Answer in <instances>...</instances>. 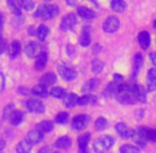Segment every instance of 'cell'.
Listing matches in <instances>:
<instances>
[{
    "label": "cell",
    "instance_id": "1",
    "mask_svg": "<svg viewBox=\"0 0 156 153\" xmlns=\"http://www.w3.org/2000/svg\"><path fill=\"white\" fill-rule=\"evenodd\" d=\"M59 13V8L56 5H48V3H43L39 5L34 13V17L44 18V19H51L56 17Z\"/></svg>",
    "mask_w": 156,
    "mask_h": 153
},
{
    "label": "cell",
    "instance_id": "2",
    "mask_svg": "<svg viewBox=\"0 0 156 153\" xmlns=\"http://www.w3.org/2000/svg\"><path fill=\"white\" fill-rule=\"evenodd\" d=\"M115 144V138L110 135H105L98 138L93 144V149L96 153H106Z\"/></svg>",
    "mask_w": 156,
    "mask_h": 153
},
{
    "label": "cell",
    "instance_id": "3",
    "mask_svg": "<svg viewBox=\"0 0 156 153\" xmlns=\"http://www.w3.org/2000/svg\"><path fill=\"white\" fill-rule=\"evenodd\" d=\"M59 75L62 77V79H64L65 81H73L74 79L77 77V72L73 67L69 66L66 64H62L59 66L58 68Z\"/></svg>",
    "mask_w": 156,
    "mask_h": 153
},
{
    "label": "cell",
    "instance_id": "4",
    "mask_svg": "<svg viewBox=\"0 0 156 153\" xmlns=\"http://www.w3.org/2000/svg\"><path fill=\"white\" fill-rule=\"evenodd\" d=\"M120 20L115 16H109L103 24V30L107 33H113L119 29Z\"/></svg>",
    "mask_w": 156,
    "mask_h": 153
},
{
    "label": "cell",
    "instance_id": "5",
    "mask_svg": "<svg viewBox=\"0 0 156 153\" xmlns=\"http://www.w3.org/2000/svg\"><path fill=\"white\" fill-rule=\"evenodd\" d=\"M88 123H89V117L87 115H78L74 117L72 121V127L76 131H81L87 128Z\"/></svg>",
    "mask_w": 156,
    "mask_h": 153
},
{
    "label": "cell",
    "instance_id": "6",
    "mask_svg": "<svg viewBox=\"0 0 156 153\" xmlns=\"http://www.w3.org/2000/svg\"><path fill=\"white\" fill-rule=\"evenodd\" d=\"M76 17L73 13H69V14H66L64 17L62 18L60 22V29L63 31H69L75 27L76 25Z\"/></svg>",
    "mask_w": 156,
    "mask_h": 153
},
{
    "label": "cell",
    "instance_id": "7",
    "mask_svg": "<svg viewBox=\"0 0 156 153\" xmlns=\"http://www.w3.org/2000/svg\"><path fill=\"white\" fill-rule=\"evenodd\" d=\"M26 106H27V108L32 113L41 114V113L45 112V105L42 103L41 100L29 99L28 101H26Z\"/></svg>",
    "mask_w": 156,
    "mask_h": 153
},
{
    "label": "cell",
    "instance_id": "8",
    "mask_svg": "<svg viewBox=\"0 0 156 153\" xmlns=\"http://www.w3.org/2000/svg\"><path fill=\"white\" fill-rule=\"evenodd\" d=\"M43 139H44V134L37 129L29 132V133L27 134L26 138H25V140H26L28 144H30L31 146L35 144H39V142H41Z\"/></svg>",
    "mask_w": 156,
    "mask_h": 153
},
{
    "label": "cell",
    "instance_id": "9",
    "mask_svg": "<svg viewBox=\"0 0 156 153\" xmlns=\"http://www.w3.org/2000/svg\"><path fill=\"white\" fill-rule=\"evenodd\" d=\"M115 131L119 134L120 137H122V138H129V137H132L133 134H134V130L129 129L124 122L118 123V125H115Z\"/></svg>",
    "mask_w": 156,
    "mask_h": 153
},
{
    "label": "cell",
    "instance_id": "10",
    "mask_svg": "<svg viewBox=\"0 0 156 153\" xmlns=\"http://www.w3.org/2000/svg\"><path fill=\"white\" fill-rule=\"evenodd\" d=\"M133 93H134V96L136 98L137 102H147V91H144L141 85L139 84H134L133 85Z\"/></svg>",
    "mask_w": 156,
    "mask_h": 153
},
{
    "label": "cell",
    "instance_id": "11",
    "mask_svg": "<svg viewBox=\"0 0 156 153\" xmlns=\"http://www.w3.org/2000/svg\"><path fill=\"white\" fill-rule=\"evenodd\" d=\"M90 138H91L90 133L83 134L78 137L77 142L78 147H79V153H88V144L90 141Z\"/></svg>",
    "mask_w": 156,
    "mask_h": 153
},
{
    "label": "cell",
    "instance_id": "12",
    "mask_svg": "<svg viewBox=\"0 0 156 153\" xmlns=\"http://www.w3.org/2000/svg\"><path fill=\"white\" fill-rule=\"evenodd\" d=\"M147 87L149 91H156V69L151 68L147 72Z\"/></svg>",
    "mask_w": 156,
    "mask_h": 153
},
{
    "label": "cell",
    "instance_id": "13",
    "mask_svg": "<svg viewBox=\"0 0 156 153\" xmlns=\"http://www.w3.org/2000/svg\"><path fill=\"white\" fill-rule=\"evenodd\" d=\"M138 43L142 49H147L151 45V36L147 31H142L138 34Z\"/></svg>",
    "mask_w": 156,
    "mask_h": 153
},
{
    "label": "cell",
    "instance_id": "14",
    "mask_svg": "<svg viewBox=\"0 0 156 153\" xmlns=\"http://www.w3.org/2000/svg\"><path fill=\"white\" fill-rule=\"evenodd\" d=\"M77 14L80 16L81 18L87 19V20L93 19V18L96 16L95 12L92 11V10L89 9V8H86V7H78L77 8Z\"/></svg>",
    "mask_w": 156,
    "mask_h": 153
},
{
    "label": "cell",
    "instance_id": "15",
    "mask_svg": "<svg viewBox=\"0 0 156 153\" xmlns=\"http://www.w3.org/2000/svg\"><path fill=\"white\" fill-rule=\"evenodd\" d=\"M47 61H48L47 53H46L45 51H42L41 53H39L37 56V60H35V64H34L35 68H37V70H42V69L46 66V64H47Z\"/></svg>",
    "mask_w": 156,
    "mask_h": 153
},
{
    "label": "cell",
    "instance_id": "16",
    "mask_svg": "<svg viewBox=\"0 0 156 153\" xmlns=\"http://www.w3.org/2000/svg\"><path fill=\"white\" fill-rule=\"evenodd\" d=\"M57 82V77L55 75V73L52 72H47L40 79V84L44 85V86H50V85L55 84Z\"/></svg>",
    "mask_w": 156,
    "mask_h": 153
},
{
    "label": "cell",
    "instance_id": "17",
    "mask_svg": "<svg viewBox=\"0 0 156 153\" xmlns=\"http://www.w3.org/2000/svg\"><path fill=\"white\" fill-rule=\"evenodd\" d=\"M37 51H39V45L35 42H30L25 47V53L28 58H34L37 54Z\"/></svg>",
    "mask_w": 156,
    "mask_h": 153
},
{
    "label": "cell",
    "instance_id": "18",
    "mask_svg": "<svg viewBox=\"0 0 156 153\" xmlns=\"http://www.w3.org/2000/svg\"><path fill=\"white\" fill-rule=\"evenodd\" d=\"M72 145V139L69 136H62L55 141V147L57 149H67Z\"/></svg>",
    "mask_w": 156,
    "mask_h": 153
},
{
    "label": "cell",
    "instance_id": "19",
    "mask_svg": "<svg viewBox=\"0 0 156 153\" xmlns=\"http://www.w3.org/2000/svg\"><path fill=\"white\" fill-rule=\"evenodd\" d=\"M139 131L144 136L145 139H149V140H151V141L156 142V130L150 129V128H145V127H141L140 129H139Z\"/></svg>",
    "mask_w": 156,
    "mask_h": 153
},
{
    "label": "cell",
    "instance_id": "20",
    "mask_svg": "<svg viewBox=\"0 0 156 153\" xmlns=\"http://www.w3.org/2000/svg\"><path fill=\"white\" fill-rule=\"evenodd\" d=\"M31 94L37 96V97L45 98V97H47V87L44 86V85H42V84L35 85V86L32 88V91H31Z\"/></svg>",
    "mask_w": 156,
    "mask_h": 153
},
{
    "label": "cell",
    "instance_id": "21",
    "mask_svg": "<svg viewBox=\"0 0 156 153\" xmlns=\"http://www.w3.org/2000/svg\"><path fill=\"white\" fill-rule=\"evenodd\" d=\"M78 102V97L76 94L71 93V94H66V96L64 97V105L66 108H73L77 104Z\"/></svg>",
    "mask_w": 156,
    "mask_h": 153
},
{
    "label": "cell",
    "instance_id": "22",
    "mask_svg": "<svg viewBox=\"0 0 156 153\" xmlns=\"http://www.w3.org/2000/svg\"><path fill=\"white\" fill-rule=\"evenodd\" d=\"M80 45L83 47H88L91 43V35H90V30L87 28H85L81 32V35H80Z\"/></svg>",
    "mask_w": 156,
    "mask_h": 153
},
{
    "label": "cell",
    "instance_id": "23",
    "mask_svg": "<svg viewBox=\"0 0 156 153\" xmlns=\"http://www.w3.org/2000/svg\"><path fill=\"white\" fill-rule=\"evenodd\" d=\"M110 7L117 13H122L125 11L126 9V3L122 0H112L110 2Z\"/></svg>",
    "mask_w": 156,
    "mask_h": 153
},
{
    "label": "cell",
    "instance_id": "24",
    "mask_svg": "<svg viewBox=\"0 0 156 153\" xmlns=\"http://www.w3.org/2000/svg\"><path fill=\"white\" fill-rule=\"evenodd\" d=\"M20 43L18 41H14L12 42L11 46H10V58L13 60L16 56L20 55Z\"/></svg>",
    "mask_w": 156,
    "mask_h": 153
},
{
    "label": "cell",
    "instance_id": "25",
    "mask_svg": "<svg viewBox=\"0 0 156 153\" xmlns=\"http://www.w3.org/2000/svg\"><path fill=\"white\" fill-rule=\"evenodd\" d=\"M132 138L134 139V141L136 142L138 146H140L141 148H144L145 145H147V139L144 138V136L141 134V132L139 131H134V134H133Z\"/></svg>",
    "mask_w": 156,
    "mask_h": 153
},
{
    "label": "cell",
    "instance_id": "26",
    "mask_svg": "<svg viewBox=\"0 0 156 153\" xmlns=\"http://www.w3.org/2000/svg\"><path fill=\"white\" fill-rule=\"evenodd\" d=\"M31 150H32V146L28 144L26 140H22L16 146V152L17 153H30Z\"/></svg>",
    "mask_w": 156,
    "mask_h": 153
},
{
    "label": "cell",
    "instance_id": "27",
    "mask_svg": "<svg viewBox=\"0 0 156 153\" xmlns=\"http://www.w3.org/2000/svg\"><path fill=\"white\" fill-rule=\"evenodd\" d=\"M52 129H54V123H52V121H49V120L42 121V122H40L39 125H37V130H39L42 133L50 132Z\"/></svg>",
    "mask_w": 156,
    "mask_h": 153
},
{
    "label": "cell",
    "instance_id": "28",
    "mask_svg": "<svg viewBox=\"0 0 156 153\" xmlns=\"http://www.w3.org/2000/svg\"><path fill=\"white\" fill-rule=\"evenodd\" d=\"M98 83H100L98 79H92V80H89L88 82L85 83V85H83V93H90V91H94V89L98 87Z\"/></svg>",
    "mask_w": 156,
    "mask_h": 153
},
{
    "label": "cell",
    "instance_id": "29",
    "mask_svg": "<svg viewBox=\"0 0 156 153\" xmlns=\"http://www.w3.org/2000/svg\"><path fill=\"white\" fill-rule=\"evenodd\" d=\"M142 63H143L142 55L140 53H137L134 58V75H137L140 71L141 67H142Z\"/></svg>",
    "mask_w": 156,
    "mask_h": 153
},
{
    "label": "cell",
    "instance_id": "30",
    "mask_svg": "<svg viewBox=\"0 0 156 153\" xmlns=\"http://www.w3.org/2000/svg\"><path fill=\"white\" fill-rule=\"evenodd\" d=\"M48 33H49V29H48L45 25H41L37 30V35L40 41H45Z\"/></svg>",
    "mask_w": 156,
    "mask_h": 153
},
{
    "label": "cell",
    "instance_id": "31",
    "mask_svg": "<svg viewBox=\"0 0 156 153\" xmlns=\"http://www.w3.org/2000/svg\"><path fill=\"white\" fill-rule=\"evenodd\" d=\"M8 5H9L10 10H11L15 15H17V16L20 15V13H22V8L18 5V2H16L14 0H9V1H8Z\"/></svg>",
    "mask_w": 156,
    "mask_h": 153
},
{
    "label": "cell",
    "instance_id": "32",
    "mask_svg": "<svg viewBox=\"0 0 156 153\" xmlns=\"http://www.w3.org/2000/svg\"><path fill=\"white\" fill-rule=\"evenodd\" d=\"M50 95L55 98H64L66 96V93L63 88L61 87H52L50 89Z\"/></svg>",
    "mask_w": 156,
    "mask_h": 153
},
{
    "label": "cell",
    "instance_id": "33",
    "mask_svg": "<svg viewBox=\"0 0 156 153\" xmlns=\"http://www.w3.org/2000/svg\"><path fill=\"white\" fill-rule=\"evenodd\" d=\"M107 125H108V121H107L106 118H104V117H100V118L96 119L95 129L98 130V131H103V130H105L107 128Z\"/></svg>",
    "mask_w": 156,
    "mask_h": 153
},
{
    "label": "cell",
    "instance_id": "34",
    "mask_svg": "<svg viewBox=\"0 0 156 153\" xmlns=\"http://www.w3.org/2000/svg\"><path fill=\"white\" fill-rule=\"evenodd\" d=\"M23 118H24L23 113L20 112V111H15L11 117V121L14 125H18L23 121Z\"/></svg>",
    "mask_w": 156,
    "mask_h": 153
},
{
    "label": "cell",
    "instance_id": "35",
    "mask_svg": "<svg viewBox=\"0 0 156 153\" xmlns=\"http://www.w3.org/2000/svg\"><path fill=\"white\" fill-rule=\"evenodd\" d=\"M104 68V63L100 60H94L91 64V69L94 73H100Z\"/></svg>",
    "mask_w": 156,
    "mask_h": 153
},
{
    "label": "cell",
    "instance_id": "36",
    "mask_svg": "<svg viewBox=\"0 0 156 153\" xmlns=\"http://www.w3.org/2000/svg\"><path fill=\"white\" fill-rule=\"evenodd\" d=\"M120 152L121 153H140L139 152V149L135 146H132V145H123V146L120 148Z\"/></svg>",
    "mask_w": 156,
    "mask_h": 153
},
{
    "label": "cell",
    "instance_id": "37",
    "mask_svg": "<svg viewBox=\"0 0 156 153\" xmlns=\"http://www.w3.org/2000/svg\"><path fill=\"white\" fill-rule=\"evenodd\" d=\"M18 5H20L22 9L26 10V11H31L34 8L35 3L31 0H20V1H18Z\"/></svg>",
    "mask_w": 156,
    "mask_h": 153
},
{
    "label": "cell",
    "instance_id": "38",
    "mask_svg": "<svg viewBox=\"0 0 156 153\" xmlns=\"http://www.w3.org/2000/svg\"><path fill=\"white\" fill-rule=\"evenodd\" d=\"M14 112H15V110H14V104L13 103L7 105L5 108V111H3V119H11V117H12V115H13Z\"/></svg>",
    "mask_w": 156,
    "mask_h": 153
},
{
    "label": "cell",
    "instance_id": "39",
    "mask_svg": "<svg viewBox=\"0 0 156 153\" xmlns=\"http://www.w3.org/2000/svg\"><path fill=\"white\" fill-rule=\"evenodd\" d=\"M55 120H56V122L61 123V125H64V123H66L67 120H69V114L65 112L59 113V114L56 116V118H55Z\"/></svg>",
    "mask_w": 156,
    "mask_h": 153
},
{
    "label": "cell",
    "instance_id": "40",
    "mask_svg": "<svg viewBox=\"0 0 156 153\" xmlns=\"http://www.w3.org/2000/svg\"><path fill=\"white\" fill-rule=\"evenodd\" d=\"M92 99H93V97H92V96L85 95V96H83V97L78 98L77 104H79V105H87V104H89L90 102H91Z\"/></svg>",
    "mask_w": 156,
    "mask_h": 153
},
{
    "label": "cell",
    "instance_id": "41",
    "mask_svg": "<svg viewBox=\"0 0 156 153\" xmlns=\"http://www.w3.org/2000/svg\"><path fill=\"white\" fill-rule=\"evenodd\" d=\"M7 48H8V44L7 41L2 37H0V54H3L5 51H7Z\"/></svg>",
    "mask_w": 156,
    "mask_h": 153
},
{
    "label": "cell",
    "instance_id": "42",
    "mask_svg": "<svg viewBox=\"0 0 156 153\" xmlns=\"http://www.w3.org/2000/svg\"><path fill=\"white\" fill-rule=\"evenodd\" d=\"M5 88V75L2 72H0V93Z\"/></svg>",
    "mask_w": 156,
    "mask_h": 153
},
{
    "label": "cell",
    "instance_id": "43",
    "mask_svg": "<svg viewBox=\"0 0 156 153\" xmlns=\"http://www.w3.org/2000/svg\"><path fill=\"white\" fill-rule=\"evenodd\" d=\"M3 25H5V17H3L2 13H0V34L3 30Z\"/></svg>",
    "mask_w": 156,
    "mask_h": 153
},
{
    "label": "cell",
    "instance_id": "44",
    "mask_svg": "<svg viewBox=\"0 0 156 153\" xmlns=\"http://www.w3.org/2000/svg\"><path fill=\"white\" fill-rule=\"evenodd\" d=\"M150 60H151L152 64L156 66V51L152 52V53L150 54Z\"/></svg>",
    "mask_w": 156,
    "mask_h": 153
},
{
    "label": "cell",
    "instance_id": "45",
    "mask_svg": "<svg viewBox=\"0 0 156 153\" xmlns=\"http://www.w3.org/2000/svg\"><path fill=\"white\" fill-rule=\"evenodd\" d=\"M5 140H0V153L5 149Z\"/></svg>",
    "mask_w": 156,
    "mask_h": 153
},
{
    "label": "cell",
    "instance_id": "46",
    "mask_svg": "<svg viewBox=\"0 0 156 153\" xmlns=\"http://www.w3.org/2000/svg\"><path fill=\"white\" fill-rule=\"evenodd\" d=\"M39 153H48V150H47V148H42L41 150L39 151Z\"/></svg>",
    "mask_w": 156,
    "mask_h": 153
},
{
    "label": "cell",
    "instance_id": "47",
    "mask_svg": "<svg viewBox=\"0 0 156 153\" xmlns=\"http://www.w3.org/2000/svg\"><path fill=\"white\" fill-rule=\"evenodd\" d=\"M153 26H154V28H155V29H156V19H155V20H154V22H153Z\"/></svg>",
    "mask_w": 156,
    "mask_h": 153
},
{
    "label": "cell",
    "instance_id": "48",
    "mask_svg": "<svg viewBox=\"0 0 156 153\" xmlns=\"http://www.w3.org/2000/svg\"><path fill=\"white\" fill-rule=\"evenodd\" d=\"M55 153H58V152H55Z\"/></svg>",
    "mask_w": 156,
    "mask_h": 153
}]
</instances>
